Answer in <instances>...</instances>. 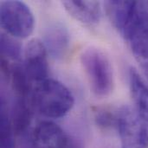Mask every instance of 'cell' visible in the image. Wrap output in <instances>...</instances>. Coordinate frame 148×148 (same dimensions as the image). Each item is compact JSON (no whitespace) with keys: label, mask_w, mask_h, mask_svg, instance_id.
I'll return each instance as SVG.
<instances>
[{"label":"cell","mask_w":148,"mask_h":148,"mask_svg":"<svg viewBox=\"0 0 148 148\" xmlns=\"http://www.w3.org/2000/svg\"><path fill=\"white\" fill-rule=\"evenodd\" d=\"M32 103L44 116L60 118L72 109L75 99L64 84L54 79H47L37 83L32 93Z\"/></svg>","instance_id":"obj_1"},{"label":"cell","mask_w":148,"mask_h":148,"mask_svg":"<svg viewBox=\"0 0 148 148\" xmlns=\"http://www.w3.org/2000/svg\"><path fill=\"white\" fill-rule=\"evenodd\" d=\"M81 63L92 92L98 97L109 95L114 88V75L107 55L96 47H88L81 55Z\"/></svg>","instance_id":"obj_2"},{"label":"cell","mask_w":148,"mask_h":148,"mask_svg":"<svg viewBox=\"0 0 148 148\" xmlns=\"http://www.w3.org/2000/svg\"><path fill=\"white\" fill-rule=\"evenodd\" d=\"M2 28L15 38H26L35 28V17L29 7L21 1H3L0 5Z\"/></svg>","instance_id":"obj_3"},{"label":"cell","mask_w":148,"mask_h":148,"mask_svg":"<svg viewBox=\"0 0 148 148\" xmlns=\"http://www.w3.org/2000/svg\"><path fill=\"white\" fill-rule=\"evenodd\" d=\"M121 148H147V129L138 113L128 107L118 111V124Z\"/></svg>","instance_id":"obj_4"},{"label":"cell","mask_w":148,"mask_h":148,"mask_svg":"<svg viewBox=\"0 0 148 148\" xmlns=\"http://www.w3.org/2000/svg\"><path fill=\"white\" fill-rule=\"evenodd\" d=\"M48 51L39 39L30 40L24 50V69L30 81L40 83L49 79Z\"/></svg>","instance_id":"obj_5"},{"label":"cell","mask_w":148,"mask_h":148,"mask_svg":"<svg viewBox=\"0 0 148 148\" xmlns=\"http://www.w3.org/2000/svg\"><path fill=\"white\" fill-rule=\"evenodd\" d=\"M34 148H69L70 137L57 124L44 121L36 125L32 133Z\"/></svg>","instance_id":"obj_6"},{"label":"cell","mask_w":148,"mask_h":148,"mask_svg":"<svg viewBox=\"0 0 148 148\" xmlns=\"http://www.w3.org/2000/svg\"><path fill=\"white\" fill-rule=\"evenodd\" d=\"M42 42L48 53L53 58L61 60L66 56L69 51L70 35L62 23H53L45 29Z\"/></svg>","instance_id":"obj_7"},{"label":"cell","mask_w":148,"mask_h":148,"mask_svg":"<svg viewBox=\"0 0 148 148\" xmlns=\"http://www.w3.org/2000/svg\"><path fill=\"white\" fill-rule=\"evenodd\" d=\"M66 11L85 25H95L101 16V3L96 1H63Z\"/></svg>","instance_id":"obj_8"},{"label":"cell","mask_w":148,"mask_h":148,"mask_svg":"<svg viewBox=\"0 0 148 148\" xmlns=\"http://www.w3.org/2000/svg\"><path fill=\"white\" fill-rule=\"evenodd\" d=\"M129 83L137 113L148 127V86L135 69L129 73Z\"/></svg>","instance_id":"obj_9"},{"label":"cell","mask_w":148,"mask_h":148,"mask_svg":"<svg viewBox=\"0 0 148 148\" xmlns=\"http://www.w3.org/2000/svg\"><path fill=\"white\" fill-rule=\"evenodd\" d=\"M135 1H108L105 3V9L108 16L114 27L121 33L126 29Z\"/></svg>","instance_id":"obj_10"},{"label":"cell","mask_w":148,"mask_h":148,"mask_svg":"<svg viewBox=\"0 0 148 148\" xmlns=\"http://www.w3.org/2000/svg\"><path fill=\"white\" fill-rule=\"evenodd\" d=\"M10 118L15 134L22 135L27 132L31 122L32 113L26 99H16L10 114Z\"/></svg>","instance_id":"obj_11"},{"label":"cell","mask_w":148,"mask_h":148,"mask_svg":"<svg viewBox=\"0 0 148 148\" xmlns=\"http://www.w3.org/2000/svg\"><path fill=\"white\" fill-rule=\"evenodd\" d=\"M10 81L11 88L16 95V98H28L30 91V79L27 75L24 66L15 64L11 66L8 81Z\"/></svg>","instance_id":"obj_12"},{"label":"cell","mask_w":148,"mask_h":148,"mask_svg":"<svg viewBox=\"0 0 148 148\" xmlns=\"http://www.w3.org/2000/svg\"><path fill=\"white\" fill-rule=\"evenodd\" d=\"M1 148H15V132L13 130L10 114L3 98L1 100V121H0Z\"/></svg>","instance_id":"obj_13"},{"label":"cell","mask_w":148,"mask_h":148,"mask_svg":"<svg viewBox=\"0 0 148 148\" xmlns=\"http://www.w3.org/2000/svg\"><path fill=\"white\" fill-rule=\"evenodd\" d=\"M128 43L136 61L148 78V36L133 38Z\"/></svg>","instance_id":"obj_14"},{"label":"cell","mask_w":148,"mask_h":148,"mask_svg":"<svg viewBox=\"0 0 148 148\" xmlns=\"http://www.w3.org/2000/svg\"><path fill=\"white\" fill-rule=\"evenodd\" d=\"M1 54L7 60L19 61L22 56V46L18 41L7 33L1 34Z\"/></svg>","instance_id":"obj_15"},{"label":"cell","mask_w":148,"mask_h":148,"mask_svg":"<svg viewBox=\"0 0 148 148\" xmlns=\"http://www.w3.org/2000/svg\"><path fill=\"white\" fill-rule=\"evenodd\" d=\"M95 121L96 125L102 129L117 128L118 112L114 114L108 108H99L95 111Z\"/></svg>","instance_id":"obj_16"},{"label":"cell","mask_w":148,"mask_h":148,"mask_svg":"<svg viewBox=\"0 0 148 148\" xmlns=\"http://www.w3.org/2000/svg\"><path fill=\"white\" fill-rule=\"evenodd\" d=\"M69 148H83V145L80 140H76L75 138L70 137V142H69Z\"/></svg>","instance_id":"obj_17"},{"label":"cell","mask_w":148,"mask_h":148,"mask_svg":"<svg viewBox=\"0 0 148 148\" xmlns=\"http://www.w3.org/2000/svg\"><path fill=\"white\" fill-rule=\"evenodd\" d=\"M147 126V125H146ZM147 147H148V127L147 126Z\"/></svg>","instance_id":"obj_18"}]
</instances>
